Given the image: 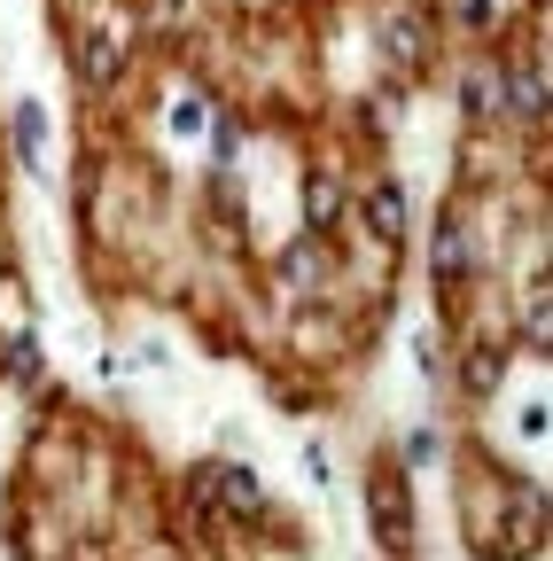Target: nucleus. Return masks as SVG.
<instances>
[{
  "instance_id": "nucleus-1",
  "label": "nucleus",
  "mask_w": 553,
  "mask_h": 561,
  "mask_svg": "<svg viewBox=\"0 0 553 561\" xmlns=\"http://www.w3.org/2000/svg\"><path fill=\"white\" fill-rule=\"evenodd\" d=\"M367 507H375V530H382V546H390V553H405V546H413V515H405L398 468H375V483H367Z\"/></svg>"
},
{
  "instance_id": "nucleus-4",
  "label": "nucleus",
  "mask_w": 553,
  "mask_h": 561,
  "mask_svg": "<svg viewBox=\"0 0 553 561\" xmlns=\"http://www.w3.org/2000/svg\"><path fill=\"white\" fill-rule=\"evenodd\" d=\"M382 47H390V62H422L429 55V16H390V32H382Z\"/></svg>"
},
{
  "instance_id": "nucleus-5",
  "label": "nucleus",
  "mask_w": 553,
  "mask_h": 561,
  "mask_svg": "<svg viewBox=\"0 0 553 561\" xmlns=\"http://www.w3.org/2000/svg\"><path fill=\"white\" fill-rule=\"evenodd\" d=\"M507 102L522 110V117H545V102H553V87H545V62H522L515 79H507Z\"/></svg>"
},
{
  "instance_id": "nucleus-13",
  "label": "nucleus",
  "mask_w": 553,
  "mask_h": 561,
  "mask_svg": "<svg viewBox=\"0 0 553 561\" xmlns=\"http://www.w3.org/2000/svg\"><path fill=\"white\" fill-rule=\"evenodd\" d=\"M522 328H530V343H553V297H545V280L530 289V312H522Z\"/></svg>"
},
{
  "instance_id": "nucleus-11",
  "label": "nucleus",
  "mask_w": 553,
  "mask_h": 561,
  "mask_svg": "<svg viewBox=\"0 0 553 561\" xmlns=\"http://www.w3.org/2000/svg\"><path fill=\"white\" fill-rule=\"evenodd\" d=\"M460 110H468V117H492V110H499V79H492V70H475V79L460 87Z\"/></svg>"
},
{
  "instance_id": "nucleus-14",
  "label": "nucleus",
  "mask_w": 553,
  "mask_h": 561,
  "mask_svg": "<svg viewBox=\"0 0 553 561\" xmlns=\"http://www.w3.org/2000/svg\"><path fill=\"white\" fill-rule=\"evenodd\" d=\"M289 273H297V280H312V273H320V250H312V242H297V250H289Z\"/></svg>"
},
{
  "instance_id": "nucleus-2",
  "label": "nucleus",
  "mask_w": 553,
  "mask_h": 561,
  "mask_svg": "<svg viewBox=\"0 0 553 561\" xmlns=\"http://www.w3.org/2000/svg\"><path fill=\"white\" fill-rule=\"evenodd\" d=\"M211 500H219V507H234L242 523H257V515H265V491H257V476H250V468H211Z\"/></svg>"
},
{
  "instance_id": "nucleus-6",
  "label": "nucleus",
  "mask_w": 553,
  "mask_h": 561,
  "mask_svg": "<svg viewBox=\"0 0 553 561\" xmlns=\"http://www.w3.org/2000/svg\"><path fill=\"white\" fill-rule=\"evenodd\" d=\"M468 257H475L468 227H460V219H445V227H437V280H460V273H468Z\"/></svg>"
},
{
  "instance_id": "nucleus-9",
  "label": "nucleus",
  "mask_w": 553,
  "mask_h": 561,
  "mask_svg": "<svg viewBox=\"0 0 553 561\" xmlns=\"http://www.w3.org/2000/svg\"><path fill=\"white\" fill-rule=\"evenodd\" d=\"M499 351H468V359H460V382H468V398H483V390H499Z\"/></svg>"
},
{
  "instance_id": "nucleus-7",
  "label": "nucleus",
  "mask_w": 553,
  "mask_h": 561,
  "mask_svg": "<svg viewBox=\"0 0 553 561\" xmlns=\"http://www.w3.org/2000/svg\"><path fill=\"white\" fill-rule=\"evenodd\" d=\"M304 219H312V234H327V227L343 219V195H335V180H327V172L304 187Z\"/></svg>"
},
{
  "instance_id": "nucleus-3",
  "label": "nucleus",
  "mask_w": 553,
  "mask_h": 561,
  "mask_svg": "<svg viewBox=\"0 0 553 561\" xmlns=\"http://www.w3.org/2000/svg\"><path fill=\"white\" fill-rule=\"evenodd\" d=\"M71 62H79V79H87V87H110L125 55H117V39H110V32H79V47H71Z\"/></svg>"
},
{
  "instance_id": "nucleus-12",
  "label": "nucleus",
  "mask_w": 553,
  "mask_h": 561,
  "mask_svg": "<svg viewBox=\"0 0 553 561\" xmlns=\"http://www.w3.org/2000/svg\"><path fill=\"white\" fill-rule=\"evenodd\" d=\"M9 375H16L24 390H32V382L47 375V359H39V343H32V335H16V343H9Z\"/></svg>"
},
{
  "instance_id": "nucleus-10",
  "label": "nucleus",
  "mask_w": 553,
  "mask_h": 561,
  "mask_svg": "<svg viewBox=\"0 0 553 561\" xmlns=\"http://www.w3.org/2000/svg\"><path fill=\"white\" fill-rule=\"evenodd\" d=\"M39 140H47V117H39V102H24L16 110V157L24 164H39Z\"/></svg>"
},
{
  "instance_id": "nucleus-8",
  "label": "nucleus",
  "mask_w": 553,
  "mask_h": 561,
  "mask_svg": "<svg viewBox=\"0 0 553 561\" xmlns=\"http://www.w3.org/2000/svg\"><path fill=\"white\" fill-rule=\"evenodd\" d=\"M367 219H375L382 242H398V234H405V195H398V187H375V195H367Z\"/></svg>"
}]
</instances>
